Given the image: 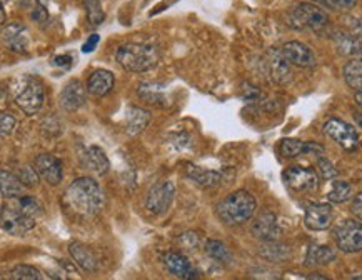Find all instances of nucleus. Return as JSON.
<instances>
[{
    "label": "nucleus",
    "instance_id": "obj_17",
    "mask_svg": "<svg viewBox=\"0 0 362 280\" xmlns=\"http://www.w3.org/2000/svg\"><path fill=\"white\" fill-rule=\"evenodd\" d=\"M280 155L285 159H292L299 155H324V147L316 142H302L296 139H284L279 146Z\"/></svg>",
    "mask_w": 362,
    "mask_h": 280
},
{
    "label": "nucleus",
    "instance_id": "obj_42",
    "mask_svg": "<svg viewBox=\"0 0 362 280\" xmlns=\"http://www.w3.org/2000/svg\"><path fill=\"white\" fill-rule=\"evenodd\" d=\"M351 210L357 219L362 222V193H357V196L352 198V204H351Z\"/></svg>",
    "mask_w": 362,
    "mask_h": 280
},
{
    "label": "nucleus",
    "instance_id": "obj_4",
    "mask_svg": "<svg viewBox=\"0 0 362 280\" xmlns=\"http://www.w3.org/2000/svg\"><path fill=\"white\" fill-rule=\"evenodd\" d=\"M12 92L15 103L27 115L37 114L44 103V85L32 75H22L13 80Z\"/></svg>",
    "mask_w": 362,
    "mask_h": 280
},
{
    "label": "nucleus",
    "instance_id": "obj_33",
    "mask_svg": "<svg viewBox=\"0 0 362 280\" xmlns=\"http://www.w3.org/2000/svg\"><path fill=\"white\" fill-rule=\"evenodd\" d=\"M13 205H15L19 210L24 212V214L34 217V219H37V217L42 214V205H40L37 198L34 197H27V196L15 197V204Z\"/></svg>",
    "mask_w": 362,
    "mask_h": 280
},
{
    "label": "nucleus",
    "instance_id": "obj_13",
    "mask_svg": "<svg viewBox=\"0 0 362 280\" xmlns=\"http://www.w3.org/2000/svg\"><path fill=\"white\" fill-rule=\"evenodd\" d=\"M2 42L11 52L25 53L29 51V30L20 24H8L2 27Z\"/></svg>",
    "mask_w": 362,
    "mask_h": 280
},
{
    "label": "nucleus",
    "instance_id": "obj_22",
    "mask_svg": "<svg viewBox=\"0 0 362 280\" xmlns=\"http://www.w3.org/2000/svg\"><path fill=\"white\" fill-rule=\"evenodd\" d=\"M82 162L86 169H89L91 172L97 175H105L110 169V162L107 159L105 152L97 146H91L86 152H84Z\"/></svg>",
    "mask_w": 362,
    "mask_h": 280
},
{
    "label": "nucleus",
    "instance_id": "obj_18",
    "mask_svg": "<svg viewBox=\"0 0 362 280\" xmlns=\"http://www.w3.org/2000/svg\"><path fill=\"white\" fill-rule=\"evenodd\" d=\"M87 89H84V85L79 80H70L65 84V87L60 92V106L65 108L67 112H75L80 107L86 106L87 101Z\"/></svg>",
    "mask_w": 362,
    "mask_h": 280
},
{
    "label": "nucleus",
    "instance_id": "obj_24",
    "mask_svg": "<svg viewBox=\"0 0 362 280\" xmlns=\"http://www.w3.org/2000/svg\"><path fill=\"white\" fill-rule=\"evenodd\" d=\"M150 122V112L141 107H129L125 114V127L131 135L141 134Z\"/></svg>",
    "mask_w": 362,
    "mask_h": 280
},
{
    "label": "nucleus",
    "instance_id": "obj_7",
    "mask_svg": "<svg viewBox=\"0 0 362 280\" xmlns=\"http://www.w3.org/2000/svg\"><path fill=\"white\" fill-rule=\"evenodd\" d=\"M324 134L328 135L330 140L337 144L339 147H342L344 151H356L359 147V134H357L356 127H352L351 124L344 122L341 119H329L324 124Z\"/></svg>",
    "mask_w": 362,
    "mask_h": 280
},
{
    "label": "nucleus",
    "instance_id": "obj_10",
    "mask_svg": "<svg viewBox=\"0 0 362 280\" xmlns=\"http://www.w3.org/2000/svg\"><path fill=\"white\" fill-rule=\"evenodd\" d=\"M283 179L290 191L294 192H312L319 185V177L316 170L306 169V167H289L283 174Z\"/></svg>",
    "mask_w": 362,
    "mask_h": 280
},
{
    "label": "nucleus",
    "instance_id": "obj_39",
    "mask_svg": "<svg viewBox=\"0 0 362 280\" xmlns=\"http://www.w3.org/2000/svg\"><path fill=\"white\" fill-rule=\"evenodd\" d=\"M346 27H347V32L354 35L359 40H362V19L361 17H346Z\"/></svg>",
    "mask_w": 362,
    "mask_h": 280
},
{
    "label": "nucleus",
    "instance_id": "obj_11",
    "mask_svg": "<svg viewBox=\"0 0 362 280\" xmlns=\"http://www.w3.org/2000/svg\"><path fill=\"white\" fill-rule=\"evenodd\" d=\"M280 52H283L285 61H287L290 65L302 67V69H309V67L316 65L314 52H312L306 44L297 42V40L285 42L283 47H280Z\"/></svg>",
    "mask_w": 362,
    "mask_h": 280
},
{
    "label": "nucleus",
    "instance_id": "obj_41",
    "mask_svg": "<svg viewBox=\"0 0 362 280\" xmlns=\"http://www.w3.org/2000/svg\"><path fill=\"white\" fill-rule=\"evenodd\" d=\"M329 6L339 8V11H351L354 8L357 0H328Z\"/></svg>",
    "mask_w": 362,
    "mask_h": 280
},
{
    "label": "nucleus",
    "instance_id": "obj_9",
    "mask_svg": "<svg viewBox=\"0 0 362 280\" xmlns=\"http://www.w3.org/2000/svg\"><path fill=\"white\" fill-rule=\"evenodd\" d=\"M34 217L24 214L15 205L2 207V230L8 236H24L35 227Z\"/></svg>",
    "mask_w": 362,
    "mask_h": 280
},
{
    "label": "nucleus",
    "instance_id": "obj_36",
    "mask_svg": "<svg viewBox=\"0 0 362 280\" xmlns=\"http://www.w3.org/2000/svg\"><path fill=\"white\" fill-rule=\"evenodd\" d=\"M317 169H319V174L323 175V179L325 180H334L337 177L336 167L332 165V162L329 159H325L324 155H321L319 159H317Z\"/></svg>",
    "mask_w": 362,
    "mask_h": 280
},
{
    "label": "nucleus",
    "instance_id": "obj_31",
    "mask_svg": "<svg viewBox=\"0 0 362 280\" xmlns=\"http://www.w3.org/2000/svg\"><path fill=\"white\" fill-rule=\"evenodd\" d=\"M205 254L211 257V259L219 262V264L229 265L232 262V254L229 248H227L226 243L214 241V238L205 242Z\"/></svg>",
    "mask_w": 362,
    "mask_h": 280
},
{
    "label": "nucleus",
    "instance_id": "obj_46",
    "mask_svg": "<svg viewBox=\"0 0 362 280\" xmlns=\"http://www.w3.org/2000/svg\"><path fill=\"white\" fill-rule=\"evenodd\" d=\"M356 102L359 103V107H362V92H356Z\"/></svg>",
    "mask_w": 362,
    "mask_h": 280
},
{
    "label": "nucleus",
    "instance_id": "obj_25",
    "mask_svg": "<svg viewBox=\"0 0 362 280\" xmlns=\"http://www.w3.org/2000/svg\"><path fill=\"white\" fill-rule=\"evenodd\" d=\"M187 177L194 180L195 184L200 185V187L209 189V187H217L221 184L222 175L216 172V170H205L200 169V167L195 165H187Z\"/></svg>",
    "mask_w": 362,
    "mask_h": 280
},
{
    "label": "nucleus",
    "instance_id": "obj_20",
    "mask_svg": "<svg viewBox=\"0 0 362 280\" xmlns=\"http://www.w3.org/2000/svg\"><path fill=\"white\" fill-rule=\"evenodd\" d=\"M332 40L341 56L349 57L351 61L362 58V40L354 37L352 34L336 30V32H332Z\"/></svg>",
    "mask_w": 362,
    "mask_h": 280
},
{
    "label": "nucleus",
    "instance_id": "obj_12",
    "mask_svg": "<svg viewBox=\"0 0 362 280\" xmlns=\"http://www.w3.org/2000/svg\"><path fill=\"white\" fill-rule=\"evenodd\" d=\"M160 260L165 265V269L177 279H199V272L190 265L189 259L179 252H164L160 255Z\"/></svg>",
    "mask_w": 362,
    "mask_h": 280
},
{
    "label": "nucleus",
    "instance_id": "obj_2",
    "mask_svg": "<svg viewBox=\"0 0 362 280\" xmlns=\"http://www.w3.org/2000/svg\"><path fill=\"white\" fill-rule=\"evenodd\" d=\"M256 197L247 191H235L221 201L216 207V214L221 222L227 225H240L249 222L256 214Z\"/></svg>",
    "mask_w": 362,
    "mask_h": 280
},
{
    "label": "nucleus",
    "instance_id": "obj_14",
    "mask_svg": "<svg viewBox=\"0 0 362 280\" xmlns=\"http://www.w3.org/2000/svg\"><path fill=\"white\" fill-rule=\"evenodd\" d=\"M334 212L330 204H311L306 209V215H304V224L307 229L314 230V232H321V230H328L332 224Z\"/></svg>",
    "mask_w": 362,
    "mask_h": 280
},
{
    "label": "nucleus",
    "instance_id": "obj_34",
    "mask_svg": "<svg viewBox=\"0 0 362 280\" xmlns=\"http://www.w3.org/2000/svg\"><path fill=\"white\" fill-rule=\"evenodd\" d=\"M8 279L13 280H40L42 274L32 265H15L11 272H8Z\"/></svg>",
    "mask_w": 362,
    "mask_h": 280
},
{
    "label": "nucleus",
    "instance_id": "obj_15",
    "mask_svg": "<svg viewBox=\"0 0 362 280\" xmlns=\"http://www.w3.org/2000/svg\"><path fill=\"white\" fill-rule=\"evenodd\" d=\"M35 170H37L40 177L51 185H59L64 179V167L57 157L51 153H40L35 159Z\"/></svg>",
    "mask_w": 362,
    "mask_h": 280
},
{
    "label": "nucleus",
    "instance_id": "obj_43",
    "mask_svg": "<svg viewBox=\"0 0 362 280\" xmlns=\"http://www.w3.org/2000/svg\"><path fill=\"white\" fill-rule=\"evenodd\" d=\"M99 40H101V39H99V35H97V34L91 35L87 42L82 45V52H84V53H91V52L96 51V47H97V45H99Z\"/></svg>",
    "mask_w": 362,
    "mask_h": 280
},
{
    "label": "nucleus",
    "instance_id": "obj_1",
    "mask_svg": "<svg viewBox=\"0 0 362 280\" xmlns=\"http://www.w3.org/2000/svg\"><path fill=\"white\" fill-rule=\"evenodd\" d=\"M65 204L79 215H96L104 207V192L93 179L79 177L67 187Z\"/></svg>",
    "mask_w": 362,
    "mask_h": 280
},
{
    "label": "nucleus",
    "instance_id": "obj_23",
    "mask_svg": "<svg viewBox=\"0 0 362 280\" xmlns=\"http://www.w3.org/2000/svg\"><path fill=\"white\" fill-rule=\"evenodd\" d=\"M70 257H72L75 264L79 265L84 272H96L97 267H99V262H97V257L93 255L91 248L84 246L80 242H72L69 246Z\"/></svg>",
    "mask_w": 362,
    "mask_h": 280
},
{
    "label": "nucleus",
    "instance_id": "obj_19",
    "mask_svg": "<svg viewBox=\"0 0 362 280\" xmlns=\"http://www.w3.org/2000/svg\"><path fill=\"white\" fill-rule=\"evenodd\" d=\"M267 67H269L271 79L276 84L285 85L292 80V70H290V64L285 61V57L280 52V49H271L269 56H267Z\"/></svg>",
    "mask_w": 362,
    "mask_h": 280
},
{
    "label": "nucleus",
    "instance_id": "obj_30",
    "mask_svg": "<svg viewBox=\"0 0 362 280\" xmlns=\"http://www.w3.org/2000/svg\"><path fill=\"white\" fill-rule=\"evenodd\" d=\"M138 97L144 102L150 103V106H160V103L165 102L164 87L157 84H141V87H138Z\"/></svg>",
    "mask_w": 362,
    "mask_h": 280
},
{
    "label": "nucleus",
    "instance_id": "obj_37",
    "mask_svg": "<svg viewBox=\"0 0 362 280\" xmlns=\"http://www.w3.org/2000/svg\"><path fill=\"white\" fill-rule=\"evenodd\" d=\"M39 172L35 169H30V167H22L19 170V179L22 180V184L25 185V187H34V185H37L39 182Z\"/></svg>",
    "mask_w": 362,
    "mask_h": 280
},
{
    "label": "nucleus",
    "instance_id": "obj_35",
    "mask_svg": "<svg viewBox=\"0 0 362 280\" xmlns=\"http://www.w3.org/2000/svg\"><path fill=\"white\" fill-rule=\"evenodd\" d=\"M86 8L92 25L97 27L104 22V11H102L101 0H86Z\"/></svg>",
    "mask_w": 362,
    "mask_h": 280
},
{
    "label": "nucleus",
    "instance_id": "obj_5",
    "mask_svg": "<svg viewBox=\"0 0 362 280\" xmlns=\"http://www.w3.org/2000/svg\"><path fill=\"white\" fill-rule=\"evenodd\" d=\"M290 25L296 29H311L314 32H324L329 25V17L323 8L311 2L297 4L290 12Z\"/></svg>",
    "mask_w": 362,
    "mask_h": 280
},
{
    "label": "nucleus",
    "instance_id": "obj_40",
    "mask_svg": "<svg viewBox=\"0 0 362 280\" xmlns=\"http://www.w3.org/2000/svg\"><path fill=\"white\" fill-rule=\"evenodd\" d=\"M30 17H32L34 22H37V24H46L49 20V11L46 7L42 6V4H35L32 7V12H30Z\"/></svg>",
    "mask_w": 362,
    "mask_h": 280
},
{
    "label": "nucleus",
    "instance_id": "obj_44",
    "mask_svg": "<svg viewBox=\"0 0 362 280\" xmlns=\"http://www.w3.org/2000/svg\"><path fill=\"white\" fill-rule=\"evenodd\" d=\"M70 61H72V58H70L69 56L56 57V65H59V67H69V65H70V64H69Z\"/></svg>",
    "mask_w": 362,
    "mask_h": 280
},
{
    "label": "nucleus",
    "instance_id": "obj_27",
    "mask_svg": "<svg viewBox=\"0 0 362 280\" xmlns=\"http://www.w3.org/2000/svg\"><path fill=\"white\" fill-rule=\"evenodd\" d=\"M0 177H2L0 187H2V197L4 198H15V197L20 196L22 191H24V184H22L19 175L8 172L7 169H2V172H0Z\"/></svg>",
    "mask_w": 362,
    "mask_h": 280
},
{
    "label": "nucleus",
    "instance_id": "obj_6",
    "mask_svg": "<svg viewBox=\"0 0 362 280\" xmlns=\"http://www.w3.org/2000/svg\"><path fill=\"white\" fill-rule=\"evenodd\" d=\"M334 241L344 254H357L362 250V224L357 219H346L334 229Z\"/></svg>",
    "mask_w": 362,
    "mask_h": 280
},
{
    "label": "nucleus",
    "instance_id": "obj_3",
    "mask_svg": "<svg viewBox=\"0 0 362 280\" xmlns=\"http://www.w3.org/2000/svg\"><path fill=\"white\" fill-rule=\"evenodd\" d=\"M119 65L129 72H147L159 64L157 47L149 44H124L115 53Z\"/></svg>",
    "mask_w": 362,
    "mask_h": 280
},
{
    "label": "nucleus",
    "instance_id": "obj_16",
    "mask_svg": "<svg viewBox=\"0 0 362 280\" xmlns=\"http://www.w3.org/2000/svg\"><path fill=\"white\" fill-rule=\"evenodd\" d=\"M254 237H257L262 242H274L280 236L279 222H277V217L272 212H262L261 215L254 220L252 227H250Z\"/></svg>",
    "mask_w": 362,
    "mask_h": 280
},
{
    "label": "nucleus",
    "instance_id": "obj_38",
    "mask_svg": "<svg viewBox=\"0 0 362 280\" xmlns=\"http://www.w3.org/2000/svg\"><path fill=\"white\" fill-rule=\"evenodd\" d=\"M0 127H2V137H11L13 134V129H15V119H13L12 114H7V112H2L0 115Z\"/></svg>",
    "mask_w": 362,
    "mask_h": 280
},
{
    "label": "nucleus",
    "instance_id": "obj_45",
    "mask_svg": "<svg viewBox=\"0 0 362 280\" xmlns=\"http://www.w3.org/2000/svg\"><path fill=\"white\" fill-rule=\"evenodd\" d=\"M307 279H328L325 277V275H323V274H311V275H307Z\"/></svg>",
    "mask_w": 362,
    "mask_h": 280
},
{
    "label": "nucleus",
    "instance_id": "obj_21",
    "mask_svg": "<svg viewBox=\"0 0 362 280\" xmlns=\"http://www.w3.org/2000/svg\"><path fill=\"white\" fill-rule=\"evenodd\" d=\"M114 74L110 70L99 69L92 72V75L87 80V90L93 97H104L114 89Z\"/></svg>",
    "mask_w": 362,
    "mask_h": 280
},
{
    "label": "nucleus",
    "instance_id": "obj_28",
    "mask_svg": "<svg viewBox=\"0 0 362 280\" xmlns=\"http://www.w3.org/2000/svg\"><path fill=\"white\" fill-rule=\"evenodd\" d=\"M342 74L344 80L351 89H354L356 92H362V58H354V61L347 62L344 65Z\"/></svg>",
    "mask_w": 362,
    "mask_h": 280
},
{
    "label": "nucleus",
    "instance_id": "obj_29",
    "mask_svg": "<svg viewBox=\"0 0 362 280\" xmlns=\"http://www.w3.org/2000/svg\"><path fill=\"white\" fill-rule=\"evenodd\" d=\"M352 197V187L346 180H336L334 179L330 191L328 193V201L330 204H344Z\"/></svg>",
    "mask_w": 362,
    "mask_h": 280
},
{
    "label": "nucleus",
    "instance_id": "obj_32",
    "mask_svg": "<svg viewBox=\"0 0 362 280\" xmlns=\"http://www.w3.org/2000/svg\"><path fill=\"white\" fill-rule=\"evenodd\" d=\"M261 255L269 262H283L289 257V248L277 241L264 242V246L261 247Z\"/></svg>",
    "mask_w": 362,
    "mask_h": 280
},
{
    "label": "nucleus",
    "instance_id": "obj_8",
    "mask_svg": "<svg viewBox=\"0 0 362 280\" xmlns=\"http://www.w3.org/2000/svg\"><path fill=\"white\" fill-rule=\"evenodd\" d=\"M174 196H176V187H174L172 182L165 180V182L152 185L146 197V209L149 210L152 215H162L171 209Z\"/></svg>",
    "mask_w": 362,
    "mask_h": 280
},
{
    "label": "nucleus",
    "instance_id": "obj_26",
    "mask_svg": "<svg viewBox=\"0 0 362 280\" xmlns=\"http://www.w3.org/2000/svg\"><path fill=\"white\" fill-rule=\"evenodd\" d=\"M336 252L328 246H311L307 250L306 262L307 267H319V265H329L330 262L336 260Z\"/></svg>",
    "mask_w": 362,
    "mask_h": 280
}]
</instances>
